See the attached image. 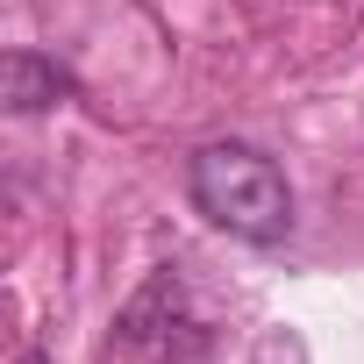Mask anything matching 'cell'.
Here are the masks:
<instances>
[{
  "label": "cell",
  "instance_id": "2",
  "mask_svg": "<svg viewBox=\"0 0 364 364\" xmlns=\"http://www.w3.org/2000/svg\"><path fill=\"white\" fill-rule=\"evenodd\" d=\"M208 350H215V328L171 264H157L136 286V300L114 314V336H107V364H208Z\"/></svg>",
  "mask_w": 364,
  "mask_h": 364
},
{
  "label": "cell",
  "instance_id": "4",
  "mask_svg": "<svg viewBox=\"0 0 364 364\" xmlns=\"http://www.w3.org/2000/svg\"><path fill=\"white\" fill-rule=\"evenodd\" d=\"M22 364H43V357H22Z\"/></svg>",
  "mask_w": 364,
  "mask_h": 364
},
{
  "label": "cell",
  "instance_id": "3",
  "mask_svg": "<svg viewBox=\"0 0 364 364\" xmlns=\"http://www.w3.org/2000/svg\"><path fill=\"white\" fill-rule=\"evenodd\" d=\"M72 93H79L72 72L58 58H43V50H8L0 58V100H8V114H43V107H58Z\"/></svg>",
  "mask_w": 364,
  "mask_h": 364
},
{
  "label": "cell",
  "instance_id": "1",
  "mask_svg": "<svg viewBox=\"0 0 364 364\" xmlns=\"http://www.w3.org/2000/svg\"><path fill=\"white\" fill-rule=\"evenodd\" d=\"M186 193L215 229L243 243H279L293 229V186L257 143H208L186 171Z\"/></svg>",
  "mask_w": 364,
  "mask_h": 364
}]
</instances>
